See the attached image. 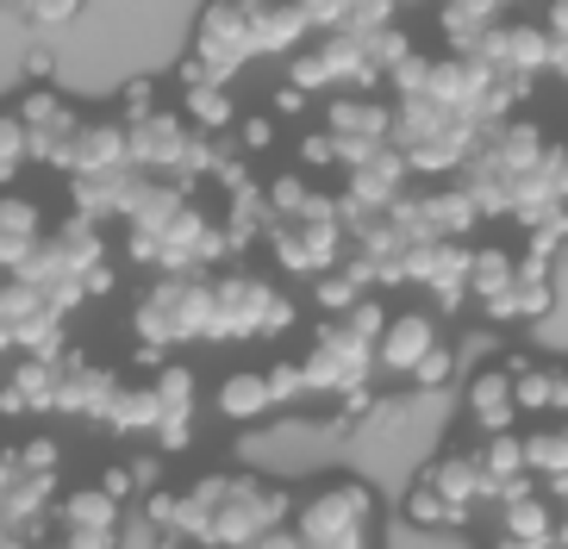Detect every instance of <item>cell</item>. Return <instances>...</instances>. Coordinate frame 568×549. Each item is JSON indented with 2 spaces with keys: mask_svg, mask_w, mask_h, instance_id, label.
Instances as JSON below:
<instances>
[{
  "mask_svg": "<svg viewBox=\"0 0 568 549\" xmlns=\"http://www.w3.org/2000/svg\"><path fill=\"white\" fill-rule=\"evenodd\" d=\"M525 468H550V481H562L568 475V418H556V425H544V431H525Z\"/></svg>",
  "mask_w": 568,
  "mask_h": 549,
  "instance_id": "cell-16",
  "label": "cell"
},
{
  "mask_svg": "<svg viewBox=\"0 0 568 549\" xmlns=\"http://www.w3.org/2000/svg\"><path fill=\"white\" fill-rule=\"evenodd\" d=\"M182 119H187L201 138H219V132L237 119V106H232V94H225L219 82H187V88H182Z\"/></svg>",
  "mask_w": 568,
  "mask_h": 549,
  "instance_id": "cell-14",
  "label": "cell"
},
{
  "mask_svg": "<svg viewBox=\"0 0 568 549\" xmlns=\"http://www.w3.org/2000/svg\"><path fill=\"white\" fill-rule=\"evenodd\" d=\"M294 325V299L282 287L256 282V275H219L213 282V344H237V337H275Z\"/></svg>",
  "mask_w": 568,
  "mask_h": 549,
  "instance_id": "cell-4",
  "label": "cell"
},
{
  "mask_svg": "<svg viewBox=\"0 0 568 549\" xmlns=\"http://www.w3.org/2000/svg\"><path fill=\"white\" fill-rule=\"evenodd\" d=\"M0 7H7V13H26V7H32V0H0Z\"/></svg>",
  "mask_w": 568,
  "mask_h": 549,
  "instance_id": "cell-24",
  "label": "cell"
},
{
  "mask_svg": "<svg viewBox=\"0 0 568 549\" xmlns=\"http://www.w3.org/2000/svg\"><path fill=\"white\" fill-rule=\"evenodd\" d=\"M550 75L568 88V38H556V50H550Z\"/></svg>",
  "mask_w": 568,
  "mask_h": 549,
  "instance_id": "cell-22",
  "label": "cell"
},
{
  "mask_svg": "<svg viewBox=\"0 0 568 549\" xmlns=\"http://www.w3.org/2000/svg\"><path fill=\"white\" fill-rule=\"evenodd\" d=\"M51 69H57V57H51V50H44V44H38L32 57H26V75H32L38 88H51Z\"/></svg>",
  "mask_w": 568,
  "mask_h": 549,
  "instance_id": "cell-21",
  "label": "cell"
},
{
  "mask_svg": "<svg viewBox=\"0 0 568 549\" xmlns=\"http://www.w3.org/2000/svg\"><path fill=\"white\" fill-rule=\"evenodd\" d=\"M132 332L151 349L201 344L213 332V282L206 275H156L132 306Z\"/></svg>",
  "mask_w": 568,
  "mask_h": 549,
  "instance_id": "cell-3",
  "label": "cell"
},
{
  "mask_svg": "<svg viewBox=\"0 0 568 549\" xmlns=\"http://www.w3.org/2000/svg\"><path fill=\"white\" fill-rule=\"evenodd\" d=\"M151 406H156V425H151L156 444L187 449V431H194V375H187L182 363H169L151 382Z\"/></svg>",
  "mask_w": 568,
  "mask_h": 549,
  "instance_id": "cell-9",
  "label": "cell"
},
{
  "mask_svg": "<svg viewBox=\"0 0 568 549\" xmlns=\"http://www.w3.org/2000/svg\"><path fill=\"white\" fill-rule=\"evenodd\" d=\"M69 175L75 182H101V175H119V169H132V132H125V119H82V132L69 144Z\"/></svg>",
  "mask_w": 568,
  "mask_h": 549,
  "instance_id": "cell-7",
  "label": "cell"
},
{
  "mask_svg": "<svg viewBox=\"0 0 568 549\" xmlns=\"http://www.w3.org/2000/svg\"><path fill=\"white\" fill-rule=\"evenodd\" d=\"M268 144H275V119H268V113L237 119V150H244V156H263Z\"/></svg>",
  "mask_w": 568,
  "mask_h": 549,
  "instance_id": "cell-20",
  "label": "cell"
},
{
  "mask_svg": "<svg viewBox=\"0 0 568 549\" xmlns=\"http://www.w3.org/2000/svg\"><path fill=\"white\" fill-rule=\"evenodd\" d=\"M437 344H444V337H437V318L432 313H394L382 325V337H375V368H387V375H406V382H413L418 363H425Z\"/></svg>",
  "mask_w": 568,
  "mask_h": 549,
  "instance_id": "cell-8",
  "label": "cell"
},
{
  "mask_svg": "<svg viewBox=\"0 0 568 549\" xmlns=\"http://www.w3.org/2000/svg\"><path fill=\"white\" fill-rule=\"evenodd\" d=\"M394 7H418V0H394Z\"/></svg>",
  "mask_w": 568,
  "mask_h": 549,
  "instance_id": "cell-26",
  "label": "cell"
},
{
  "mask_svg": "<svg viewBox=\"0 0 568 549\" xmlns=\"http://www.w3.org/2000/svg\"><path fill=\"white\" fill-rule=\"evenodd\" d=\"M562 200H568V144H562Z\"/></svg>",
  "mask_w": 568,
  "mask_h": 549,
  "instance_id": "cell-25",
  "label": "cell"
},
{
  "mask_svg": "<svg viewBox=\"0 0 568 549\" xmlns=\"http://www.w3.org/2000/svg\"><path fill=\"white\" fill-rule=\"evenodd\" d=\"M26 163H32V132H26V119L13 106H0V187L13 182Z\"/></svg>",
  "mask_w": 568,
  "mask_h": 549,
  "instance_id": "cell-17",
  "label": "cell"
},
{
  "mask_svg": "<svg viewBox=\"0 0 568 549\" xmlns=\"http://www.w3.org/2000/svg\"><path fill=\"white\" fill-rule=\"evenodd\" d=\"M75 13H82V0H32V7H26V19H32L38 32H57V26H69Z\"/></svg>",
  "mask_w": 568,
  "mask_h": 549,
  "instance_id": "cell-19",
  "label": "cell"
},
{
  "mask_svg": "<svg viewBox=\"0 0 568 549\" xmlns=\"http://www.w3.org/2000/svg\"><path fill=\"white\" fill-rule=\"evenodd\" d=\"M550 38H568V0H550Z\"/></svg>",
  "mask_w": 568,
  "mask_h": 549,
  "instance_id": "cell-23",
  "label": "cell"
},
{
  "mask_svg": "<svg viewBox=\"0 0 568 549\" xmlns=\"http://www.w3.org/2000/svg\"><path fill=\"white\" fill-rule=\"evenodd\" d=\"M518 418V394H513V375H506V363H487L475 382H468V425L481 437H500L513 431Z\"/></svg>",
  "mask_w": 568,
  "mask_h": 549,
  "instance_id": "cell-10",
  "label": "cell"
},
{
  "mask_svg": "<svg viewBox=\"0 0 568 549\" xmlns=\"http://www.w3.org/2000/svg\"><path fill=\"white\" fill-rule=\"evenodd\" d=\"M400 518H406V525H418V531H456V525H468V512H456L450 499L432 487V475H418V481H413Z\"/></svg>",
  "mask_w": 568,
  "mask_h": 549,
  "instance_id": "cell-15",
  "label": "cell"
},
{
  "mask_svg": "<svg viewBox=\"0 0 568 549\" xmlns=\"http://www.w3.org/2000/svg\"><path fill=\"white\" fill-rule=\"evenodd\" d=\"M219 418L225 425H256V418L275 413V387H268V368H237V375H225L213 394Z\"/></svg>",
  "mask_w": 568,
  "mask_h": 549,
  "instance_id": "cell-12",
  "label": "cell"
},
{
  "mask_svg": "<svg viewBox=\"0 0 568 549\" xmlns=\"http://www.w3.org/2000/svg\"><path fill=\"white\" fill-rule=\"evenodd\" d=\"M144 518L156 537H182L201 549H256L268 531H282L294 518V499L263 475H237V468H213L201 481H187L182 494L156 487L144 499Z\"/></svg>",
  "mask_w": 568,
  "mask_h": 549,
  "instance_id": "cell-1",
  "label": "cell"
},
{
  "mask_svg": "<svg viewBox=\"0 0 568 549\" xmlns=\"http://www.w3.org/2000/svg\"><path fill=\"white\" fill-rule=\"evenodd\" d=\"M0 413H57V356H19L0 382Z\"/></svg>",
  "mask_w": 568,
  "mask_h": 549,
  "instance_id": "cell-11",
  "label": "cell"
},
{
  "mask_svg": "<svg viewBox=\"0 0 568 549\" xmlns=\"http://www.w3.org/2000/svg\"><path fill=\"white\" fill-rule=\"evenodd\" d=\"M513 282H518V256H513V250L475 244V256H468V294H481L487 313H494V306H506Z\"/></svg>",
  "mask_w": 568,
  "mask_h": 549,
  "instance_id": "cell-13",
  "label": "cell"
},
{
  "mask_svg": "<svg viewBox=\"0 0 568 549\" xmlns=\"http://www.w3.org/2000/svg\"><path fill=\"white\" fill-rule=\"evenodd\" d=\"M450 375H456V349H450V344H437L432 356H425V363H418L413 387H418V394H437V387L450 382Z\"/></svg>",
  "mask_w": 568,
  "mask_h": 549,
  "instance_id": "cell-18",
  "label": "cell"
},
{
  "mask_svg": "<svg viewBox=\"0 0 568 549\" xmlns=\"http://www.w3.org/2000/svg\"><path fill=\"white\" fill-rule=\"evenodd\" d=\"M294 537L306 549H368L375 537V494L356 475L318 481L306 499H294Z\"/></svg>",
  "mask_w": 568,
  "mask_h": 549,
  "instance_id": "cell-2",
  "label": "cell"
},
{
  "mask_svg": "<svg viewBox=\"0 0 568 549\" xmlns=\"http://www.w3.org/2000/svg\"><path fill=\"white\" fill-rule=\"evenodd\" d=\"M256 57V26L244 0H206V13L194 19V57L187 63L201 69L206 82L232 88V75Z\"/></svg>",
  "mask_w": 568,
  "mask_h": 549,
  "instance_id": "cell-6",
  "label": "cell"
},
{
  "mask_svg": "<svg viewBox=\"0 0 568 549\" xmlns=\"http://www.w3.org/2000/svg\"><path fill=\"white\" fill-rule=\"evenodd\" d=\"M268 244H275V263L287 275H325L344 256V206L318 194L306 213L268 218Z\"/></svg>",
  "mask_w": 568,
  "mask_h": 549,
  "instance_id": "cell-5",
  "label": "cell"
}]
</instances>
